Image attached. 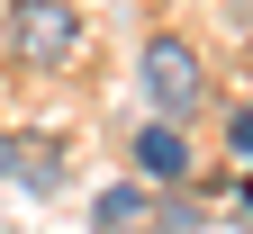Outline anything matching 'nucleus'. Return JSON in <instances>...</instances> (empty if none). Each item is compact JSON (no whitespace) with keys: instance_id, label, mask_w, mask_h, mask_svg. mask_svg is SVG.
Segmentation results:
<instances>
[{"instance_id":"obj_1","label":"nucleus","mask_w":253,"mask_h":234,"mask_svg":"<svg viewBox=\"0 0 253 234\" xmlns=\"http://www.w3.org/2000/svg\"><path fill=\"white\" fill-rule=\"evenodd\" d=\"M136 90H145V117H172V126H199L208 99H217V72L208 54L181 36V27H154L136 45Z\"/></svg>"},{"instance_id":"obj_2","label":"nucleus","mask_w":253,"mask_h":234,"mask_svg":"<svg viewBox=\"0 0 253 234\" xmlns=\"http://www.w3.org/2000/svg\"><path fill=\"white\" fill-rule=\"evenodd\" d=\"M82 9L73 0H9V18H0V54H9V72H73L82 63Z\"/></svg>"},{"instance_id":"obj_3","label":"nucleus","mask_w":253,"mask_h":234,"mask_svg":"<svg viewBox=\"0 0 253 234\" xmlns=\"http://www.w3.org/2000/svg\"><path fill=\"white\" fill-rule=\"evenodd\" d=\"M126 171H136V180H154V189L199 180V144H190V126H172V117H145L136 135H126Z\"/></svg>"},{"instance_id":"obj_4","label":"nucleus","mask_w":253,"mask_h":234,"mask_svg":"<svg viewBox=\"0 0 253 234\" xmlns=\"http://www.w3.org/2000/svg\"><path fill=\"white\" fill-rule=\"evenodd\" d=\"M90 234H154V180H109L100 198H90Z\"/></svg>"},{"instance_id":"obj_5","label":"nucleus","mask_w":253,"mask_h":234,"mask_svg":"<svg viewBox=\"0 0 253 234\" xmlns=\"http://www.w3.org/2000/svg\"><path fill=\"white\" fill-rule=\"evenodd\" d=\"M27 198H54L63 189V135H18V171H9Z\"/></svg>"},{"instance_id":"obj_6","label":"nucleus","mask_w":253,"mask_h":234,"mask_svg":"<svg viewBox=\"0 0 253 234\" xmlns=\"http://www.w3.org/2000/svg\"><path fill=\"white\" fill-rule=\"evenodd\" d=\"M208 207H199V180H181V189H154V234H199Z\"/></svg>"},{"instance_id":"obj_7","label":"nucleus","mask_w":253,"mask_h":234,"mask_svg":"<svg viewBox=\"0 0 253 234\" xmlns=\"http://www.w3.org/2000/svg\"><path fill=\"white\" fill-rule=\"evenodd\" d=\"M217 27H226L235 63H253V0H217Z\"/></svg>"},{"instance_id":"obj_8","label":"nucleus","mask_w":253,"mask_h":234,"mask_svg":"<svg viewBox=\"0 0 253 234\" xmlns=\"http://www.w3.org/2000/svg\"><path fill=\"white\" fill-rule=\"evenodd\" d=\"M226 153L253 162V99H235V108H226Z\"/></svg>"},{"instance_id":"obj_9","label":"nucleus","mask_w":253,"mask_h":234,"mask_svg":"<svg viewBox=\"0 0 253 234\" xmlns=\"http://www.w3.org/2000/svg\"><path fill=\"white\" fill-rule=\"evenodd\" d=\"M9 171H18V135L0 126V180H9Z\"/></svg>"},{"instance_id":"obj_10","label":"nucleus","mask_w":253,"mask_h":234,"mask_svg":"<svg viewBox=\"0 0 253 234\" xmlns=\"http://www.w3.org/2000/svg\"><path fill=\"white\" fill-rule=\"evenodd\" d=\"M244 216H253V171H244Z\"/></svg>"}]
</instances>
